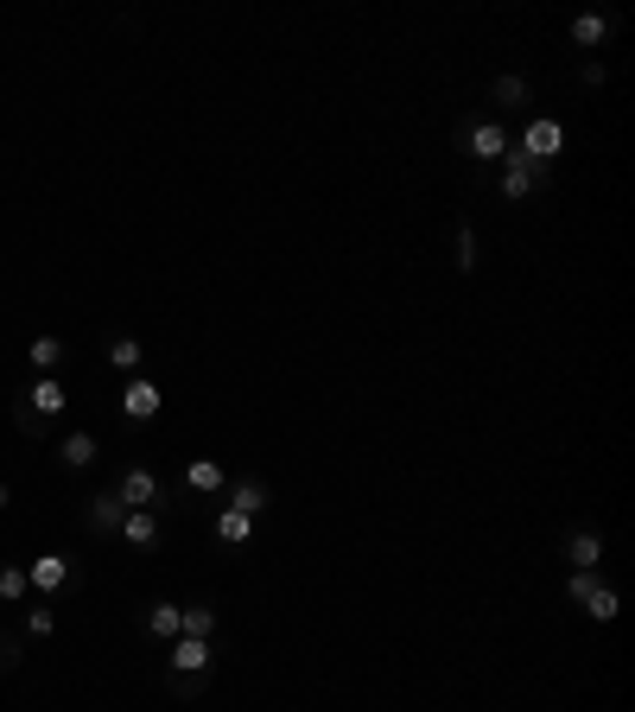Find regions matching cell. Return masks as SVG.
I'll list each match as a JSON object with an SVG mask.
<instances>
[{"mask_svg": "<svg viewBox=\"0 0 635 712\" xmlns=\"http://www.w3.org/2000/svg\"><path fill=\"white\" fill-rule=\"evenodd\" d=\"M7 503H13V484H7V478H0V509H7Z\"/></svg>", "mask_w": 635, "mask_h": 712, "instance_id": "28", "label": "cell"}, {"mask_svg": "<svg viewBox=\"0 0 635 712\" xmlns=\"http://www.w3.org/2000/svg\"><path fill=\"white\" fill-rule=\"evenodd\" d=\"M26 357H33L38 375H51L64 357H71V350H64V338H51V331H45V338H33V350H26Z\"/></svg>", "mask_w": 635, "mask_h": 712, "instance_id": "20", "label": "cell"}, {"mask_svg": "<svg viewBox=\"0 0 635 712\" xmlns=\"http://www.w3.org/2000/svg\"><path fill=\"white\" fill-rule=\"evenodd\" d=\"M96 458H102V439H96V433H64V439H58V464H64V471H89Z\"/></svg>", "mask_w": 635, "mask_h": 712, "instance_id": "13", "label": "cell"}, {"mask_svg": "<svg viewBox=\"0 0 635 712\" xmlns=\"http://www.w3.org/2000/svg\"><path fill=\"white\" fill-rule=\"evenodd\" d=\"M114 503L121 509H166V484L152 478L147 464H127V471H114Z\"/></svg>", "mask_w": 635, "mask_h": 712, "instance_id": "1", "label": "cell"}, {"mask_svg": "<svg viewBox=\"0 0 635 712\" xmlns=\"http://www.w3.org/2000/svg\"><path fill=\"white\" fill-rule=\"evenodd\" d=\"M166 675H185V680H210L217 675V642H197V637H179L166 649Z\"/></svg>", "mask_w": 635, "mask_h": 712, "instance_id": "2", "label": "cell"}, {"mask_svg": "<svg viewBox=\"0 0 635 712\" xmlns=\"http://www.w3.org/2000/svg\"><path fill=\"white\" fill-rule=\"evenodd\" d=\"M26 592H33L26 586V566H0V604H20Z\"/></svg>", "mask_w": 635, "mask_h": 712, "instance_id": "23", "label": "cell"}, {"mask_svg": "<svg viewBox=\"0 0 635 712\" xmlns=\"http://www.w3.org/2000/svg\"><path fill=\"white\" fill-rule=\"evenodd\" d=\"M26 586H33L38 599L64 592V586H71V554H38V560L26 566Z\"/></svg>", "mask_w": 635, "mask_h": 712, "instance_id": "6", "label": "cell"}, {"mask_svg": "<svg viewBox=\"0 0 635 712\" xmlns=\"http://www.w3.org/2000/svg\"><path fill=\"white\" fill-rule=\"evenodd\" d=\"M51 630H58V611L33 604V611H26V637H51Z\"/></svg>", "mask_w": 635, "mask_h": 712, "instance_id": "25", "label": "cell"}, {"mask_svg": "<svg viewBox=\"0 0 635 712\" xmlns=\"http://www.w3.org/2000/svg\"><path fill=\"white\" fill-rule=\"evenodd\" d=\"M489 102H496V109H522V102H527V76H496V83H489Z\"/></svg>", "mask_w": 635, "mask_h": 712, "instance_id": "21", "label": "cell"}, {"mask_svg": "<svg viewBox=\"0 0 635 712\" xmlns=\"http://www.w3.org/2000/svg\"><path fill=\"white\" fill-rule=\"evenodd\" d=\"M20 401H26V413H38V420L51 426V420L64 413V401H71V395H64V382H58V375H38V382L26 388V395H20Z\"/></svg>", "mask_w": 635, "mask_h": 712, "instance_id": "8", "label": "cell"}, {"mask_svg": "<svg viewBox=\"0 0 635 712\" xmlns=\"http://www.w3.org/2000/svg\"><path fill=\"white\" fill-rule=\"evenodd\" d=\"M217 604H179V637H197V642H210L217 637Z\"/></svg>", "mask_w": 635, "mask_h": 712, "instance_id": "14", "label": "cell"}, {"mask_svg": "<svg viewBox=\"0 0 635 712\" xmlns=\"http://www.w3.org/2000/svg\"><path fill=\"white\" fill-rule=\"evenodd\" d=\"M616 592H610V586H598V592H591V599H585V611H591V617H598V624H610V617H616Z\"/></svg>", "mask_w": 635, "mask_h": 712, "instance_id": "24", "label": "cell"}, {"mask_svg": "<svg viewBox=\"0 0 635 712\" xmlns=\"http://www.w3.org/2000/svg\"><path fill=\"white\" fill-rule=\"evenodd\" d=\"M109 363H114L121 375H141V363H147L141 338H127V331H121V338H109Z\"/></svg>", "mask_w": 635, "mask_h": 712, "instance_id": "18", "label": "cell"}, {"mask_svg": "<svg viewBox=\"0 0 635 712\" xmlns=\"http://www.w3.org/2000/svg\"><path fill=\"white\" fill-rule=\"evenodd\" d=\"M217 541L248 547V541H255V516H242V509H217Z\"/></svg>", "mask_w": 635, "mask_h": 712, "instance_id": "16", "label": "cell"}, {"mask_svg": "<svg viewBox=\"0 0 635 712\" xmlns=\"http://www.w3.org/2000/svg\"><path fill=\"white\" fill-rule=\"evenodd\" d=\"M540 179H547V172H540V166H534V159H527V153H502V191H509V197H515V204H522L527 191L540 185Z\"/></svg>", "mask_w": 635, "mask_h": 712, "instance_id": "10", "label": "cell"}, {"mask_svg": "<svg viewBox=\"0 0 635 712\" xmlns=\"http://www.w3.org/2000/svg\"><path fill=\"white\" fill-rule=\"evenodd\" d=\"M7 668H13V662H7V637H0V675H7Z\"/></svg>", "mask_w": 635, "mask_h": 712, "instance_id": "29", "label": "cell"}, {"mask_svg": "<svg viewBox=\"0 0 635 712\" xmlns=\"http://www.w3.org/2000/svg\"><path fill=\"white\" fill-rule=\"evenodd\" d=\"M114 541H127V547H141V554H147V547H159V541H166V522H159V509H127Z\"/></svg>", "mask_w": 635, "mask_h": 712, "instance_id": "7", "label": "cell"}, {"mask_svg": "<svg viewBox=\"0 0 635 712\" xmlns=\"http://www.w3.org/2000/svg\"><path fill=\"white\" fill-rule=\"evenodd\" d=\"M457 147L471 153V159H496V166H502V153H509V128H502L496 114L464 121V128H457Z\"/></svg>", "mask_w": 635, "mask_h": 712, "instance_id": "3", "label": "cell"}, {"mask_svg": "<svg viewBox=\"0 0 635 712\" xmlns=\"http://www.w3.org/2000/svg\"><path fill=\"white\" fill-rule=\"evenodd\" d=\"M610 26H616V20H603V13H578V20H572V45H585V51H591V45L610 38Z\"/></svg>", "mask_w": 635, "mask_h": 712, "instance_id": "19", "label": "cell"}, {"mask_svg": "<svg viewBox=\"0 0 635 712\" xmlns=\"http://www.w3.org/2000/svg\"><path fill=\"white\" fill-rule=\"evenodd\" d=\"M560 147H565V128L553 121V114H540V121H527V134H522V147H515V153H527V159H534V166L547 172Z\"/></svg>", "mask_w": 635, "mask_h": 712, "instance_id": "4", "label": "cell"}, {"mask_svg": "<svg viewBox=\"0 0 635 712\" xmlns=\"http://www.w3.org/2000/svg\"><path fill=\"white\" fill-rule=\"evenodd\" d=\"M159 408H166L159 382H147V375H127V388H121V413H127V420H152Z\"/></svg>", "mask_w": 635, "mask_h": 712, "instance_id": "9", "label": "cell"}, {"mask_svg": "<svg viewBox=\"0 0 635 712\" xmlns=\"http://www.w3.org/2000/svg\"><path fill=\"white\" fill-rule=\"evenodd\" d=\"M179 490H185V496H223V490H229V471L217 464V458H185Z\"/></svg>", "mask_w": 635, "mask_h": 712, "instance_id": "5", "label": "cell"}, {"mask_svg": "<svg viewBox=\"0 0 635 712\" xmlns=\"http://www.w3.org/2000/svg\"><path fill=\"white\" fill-rule=\"evenodd\" d=\"M598 586H603L598 572H572V586H565V592H572V604H585L591 592H598Z\"/></svg>", "mask_w": 635, "mask_h": 712, "instance_id": "26", "label": "cell"}, {"mask_svg": "<svg viewBox=\"0 0 635 712\" xmlns=\"http://www.w3.org/2000/svg\"><path fill=\"white\" fill-rule=\"evenodd\" d=\"M565 560H572V572H598L603 534H598V528H572V534H565Z\"/></svg>", "mask_w": 635, "mask_h": 712, "instance_id": "12", "label": "cell"}, {"mask_svg": "<svg viewBox=\"0 0 635 712\" xmlns=\"http://www.w3.org/2000/svg\"><path fill=\"white\" fill-rule=\"evenodd\" d=\"M121 516H127V509L114 503V490H96V496L83 503V528H89V534H121Z\"/></svg>", "mask_w": 635, "mask_h": 712, "instance_id": "11", "label": "cell"}, {"mask_svg": "<svg viewBox=\"0 0 635 712\" xmlns=\"http://www.w3.org/2000/svg\"><path fill=\"white\" fill-rule=\"evenodd\" d=\"M141 630H147L152 642H179V604H172V599L147 604V617H141Z\"/></svg>", "mask_w": 635, "mask_h": 712, "instance_id": "15", "label": "cell"}, {"mask_svg": "<svg viewBox=\"0 0 635 712\" xmlns=\"http://www.w3.org/2000/svg\"><path fill=\"white\" fill-rule=\"evenodd\" d=\"M229 509H242V516H255V522H261V509H267V484H261V478H242V484L229 490Z\"/></svg>", "mask_w": 635, "mask_h": 712, "instance_id": "17", "label": "cell"}, {"mask_svg": "<svg viewBox=\"0 0 635 712\" xmlns=\"http://www.w3.org/2000/svg\"><path fill=\"white\" fill-rule=\"evenodd\" d=\"M603 76H610V71H603V64H598V58H591V64H578V83H591V89H598V83H603Z\"/></svg>", "mask_w": 635, "mask_h": 712, "instance_id": "27", "label": "cell"}, {"mask_svg": "<svg viewBox=\"0 0 635 712\" xmlns=\"http://www.w3.org/2000/svg\"><path fill=\"white\" fill-rule=\"evenodd\" d=\"M451 267H457V274H471V267H477V229L464 224V217H457V255H451Z\"/></svg>", "mask_w": 635, "mask_h": 712, "instance_id": "22", "label": "cell"}]
</instances>
